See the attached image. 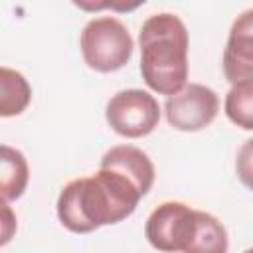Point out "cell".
I'll return each mask as SVG.
<instances>
[{
    "label": "cell",
    "mask_w": 253,
    "mask_h": 253,
    "mask_svg": "<svg viewBox=\"0 0 253 253\" xmlns=\"http://www.w3.org/2000/svg\"><path fill=\"white\" fill-rule=\"evenodd\" d=\"M4 237H2V245H6L8 241H10V237H12V231H10V221H12V211H10V208H8V202H4Z\"/></svg>",
    "instance_id": "obj_14"
},
{
    "label": "cell",
    "mask_w": 253,
    "mask_h": 253,
    "mask_svg": "<svg viewBox=\"0 0 253 253\" xmlns=\"http://www.w3.org/2000/svg\"><path fill=\"white\" fill-rule=\"evenodd\" d=\"M221 63L231 85L253 79V8L243 10L233 20Z\"/></svg>",
    "instance_id": "obj_7"
},
{
    "label": "cell",
    "mask_w": 253,
    "mask_h": 253,
    "mask_svg": "<svg viewBox=\"0 0 253 253\" xmlns=\"http://www.w3.org/2000/svg\"><path fill=\"white\" fill-rule=\"evenodd\" d=\"M219 111V99L211 87L202 83H188L182 91L168 97L164 113L172 128L182 132H196L213 123Z\"/></svg>",
    "instance_id": "obj_6"
},
{
    "label": "cell",
    "mask_w": 253,
    "mask_h": 253,
    "mask_svg": "<svg viewBox=\"0 0 253 253\" xmlns=\"http://www.w3.org/2000/svg\"><path fill=\"white\" fill-rule=\"evenodd\" d=\"M243 253H253V247H251V249H245Z\"/></svg>",
    "instance_id": "obj_15"
},
{
    "label": "cell",
    "mask_w": 253,
    "mask_h": 253,
    "mask_svg": "<svg viewBox=\"0 0 253 253\" xmlns=\"http://www.w3.org/2000/svg\"><path fill=\"white\" fill-rule=\"evenodd\" d=\"M196 210L182 202H164L146 219L144 235L162 253H184L196 233Z\"/></svg>",
    "instance_id": "obj_5"
},
{
    "label": "cell",
    "mask_w": 253,
    "mask_h": 253,
    "mask_svg": "<svg viewBox=\"0 0 253 253\" xmlns=\"http://www.w3.org/2000/svg\"><path fill=\"white\" fill-rule=\"evenodd\" d=\"M227 119L243 130H253V79L231 85L225 95Z\"/></svg>",
    "instance_id": "obj_12"
},
{
    "label": "cell",
    "mask_w": 253,
    "mask_h": 253,
    "mask_svg": "<svg viewBox=\"0 0 253 253\" xmlns=\"http://www.w3.org/2000/svg\"><path fill=\"white\" fill-rule=\"evenodd\" d=\"M32 101V87L28 79L6 65L0 67V115L14 117L26 111Z\"/></svg>",
    "instance_id": "obj_11"
},
{
    "label": "cell",
    "mask_w": 253,
    "mask_h": 253,
    "mask_svg": "<svg viewBox=\"0 0 253 253\" xmlns=\"http://www.w3.org/2000/svg\"><path fill=\"white\" fill-rule=\"evenodd\" d=\"M196 233L184 253H227L229 237L223 223L202 210H196Z\"/></svg>",
    "instance_id": "obj_10"
},
{
    "label": "cell",
    "mask_w": 253,
    "mask_h": 253,
    "mask_svg": "<svg viewBox=\"0 0 253 253\" xmlns=\"http://www.w3.org/2000/svg\"><path fill=\"white\" fill-rule=\"evenodd\" d=\"M105 119L117 134L125 138H140L158 126L160 107L148 91L125 89L109 99Z\"/></svg>",
    "instance_id": "obj_4"
},
{
    "label": "cell",
    "mask_w": 253,
    "mask_h": 253,
    "mask_svg": "<svg viewBox=\"0 0 253 253\" xmlns=\"http://www.w3.org/2000/svg\"><path fill=\"white\" fill-rule=\"evenodd\" d=\"M235 172H237L239 182L245 188L253 190V138L241 144L237 158H235Z\"/></svg>",
    "instance_id": "obj_13"
},
{
    "label": "cell",
    "mask_w": 253,
    "mask_h": 253,
    "mask_svg": "<svg viewBox=\"0 0 253 253\" xmlns=\"http://www.w3.org/2000/svg\"><path fill=\"white\" fill-rule=\"evenodd\" d=\"M142 192L126 176L99 168L93 176L67 182L57 198V217L73 233H91L101 225L126 219Z\"/></svg>",
    "instance_id": "obj_1"
},
{
    "label": "cell",
    "mask_w": 253,
    "mask_h": 253,
    "mask_svg": "<svg viewBox=\"0 0 253 253\" xmlns=\"http://www.w3.org/2000/svg\"><path fill=\"white\" fill-rule=\"evenodd\" d=\"M99 168H109L115 170L123 176H126L130 182L136 184V188L142 192V196L148 194V190L154 184V164L148 158V154L132 144H119L109 148L103 158Z\"/></svg>",
    "instance_id": "obj_8"
},
{
    "label": "cell",
    "mask_w": 253,
    "mask_h": 253,
    "mask_svg": "<svg viewBox=\"0 0 253 253\" xmlns=\"http://www.w3.org/2000/svg\"><path fill=\"white\" fill-rule=\"evenodd\" d=\"M140 75L160 95H176L188 83V30L170 12L144 20L140 34Z\"/></svg>",
    "instance_id": "obj_2"
},
{
    "label": "cell",
    "mask_w": 253,
    "mask_h": 253,
    "mask_svg": "<svg viewBox=\"0 0 253 253\" xmlns=\"http://www.w3.org/2000/svg\"><path fill=\"white\" fill-rule=\"evenodd\" d=\"M79 45L83 59L91 69L111 73L128 63L134 42L121 20L113 16H99L85 24Z\"/></svg>",
    "instance_id": "obj_3"
},
{
    "label": "cell",
    "mask_w": 253,
    "mask_h": 253,
    "mask_svg": "<svg viewBox=\"0 0 253 253\" xmlns=\"http://www.w3.org/2000/svg\"><path fill=\"white\" fill-rule=\"evenodd\" d=\"M0 194L4 202H12L18 200L30 180V170H28V160L26 156L18 150L12 148L8 144L0 146Z\"/></svg>",
    "instance_id": "obj_9"
}]
</instances>
